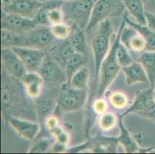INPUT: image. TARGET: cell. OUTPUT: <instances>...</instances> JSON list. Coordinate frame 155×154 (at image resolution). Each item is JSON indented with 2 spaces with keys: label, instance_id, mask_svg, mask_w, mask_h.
I'll use <instances>...</instances> for the list:
<instances>
[{
  "label": "cell",
  "instance_id": "cell-1",
  "mask_svg": "<svg viewBox=\"0 0 155 154\" xmlns=\"http://www.w3.org/2000/svg\"><path fill=\"white\" fill-rule=\"evenodd\" d=\"M1 80V105L4 119L6 120L9 116H23L29 105L21 80L11 76L2 67Z\"/></svg>",
  "mask_w": 155,
  "mask_h": 154
},
{
  "label": "cell",
  "instance_id": "cell-2",
  "mask_svg": "<svg viewBox=\"0 0 155 154\" xmlns=\"http://www.w3.org/2000/svg\"><path fill=\"white\" fill-rule=\"evenodd\" d=\"M117 37L114 40V44L110 46L109 53L107 55L101 64L99 76L100 81L98 89H97V96L100 97L105 94L106 91L108 90L114 80L116 79L120 70L121 69L117 59V49L120 42L121 25H120Z\"/></svg>",
  "mask_w": 155,
  "mask_h": 154
},
{
  "label": "cell",
  "instance_id": "cell-3",
  "mask_svg": "<svg viewBox=\"0 0 155 154\" xmlns=\"http://www.w3.org/2000/svg\"><path fill=\"white\" fill-rule=\"evenodd\" d=\"M96 1L97 0L64 1L62 5L64 21L70 20L72 24L77 25L86 30Z\"/></svg>",
  "mask_w": 155,
  "mask_h": 154
},
{
  "label": "cell",
  "instance_id": "cell-4",
  "mask_svg": "<svg viewBox=\"0 0 155 154\" xmlns=\"http://www.w3.org/2000/svg\"><path fill=\"white\" fill-rule=\"evenodd\" d=\"M112 33V24L110 22L109 19H105L100 23L98 31L92 40L96 78L99 76L101 64L110 49V39Z\"/></svg>",
  "mask_w": 155,
  "mask_h": 154
},
{
  "label": "cell",
  "instance_id": "cell-5",
  "mask_svg": "<svg viewBox=\"0 0 155 154\" xmlns=\"http://www.w3.org/2000/svg\"><path fill=\"white\" fill-rule=\"evenodd\" d=\"M125 9L124 5L121 0H97L86 32H90L97 24H100L105 19L120 15L125 12Z\"/></svg>",
  "mask_w": 155,
  "mask_h": 154
},
{
  "label": "cell",
  "instance_id": "cell-6",
  "mask_svg": "<svg viewBox=\"0 0 155 154\" xmlns=\"http://www.w3.org/2000/svg\"><path fill=\"white\" fill-rule=\"evenodd\" d=\"M87 99V90H78L65 83L59 93L57 106L59 112H73L82 108Z\"/></svg>",
  "mask_w": 155,
  "mask_h": 154
},
{
  "label": "cell",
  "instance_id": "cell-7",
  "mask_svg": "<svg viewBox=\"0 0 155 154\" xmlns=\"http://www.w3.org/2000/svg\"><path fill=\"white\" fill-rule=\"evenodd\" d=\"M38 73L50 88H58L67 83L65 69L48 53Z\"/></svg>",
  "mask_w": 155,
  "mask_h": 154
},
{
  "label": "cell",
  "instance_id": "cell-8",
  "mask_svg": "<svg viewBox=\"0 0 155 154\" xmlns=\"http://www.w3.org/2000/svg\"><path fill=\"white\" fill-rule=\"evenodd\" d=\"M43 4L39 0H2V11L34 19Z\"/></svg>",
  "mask_w": 155,
  "mask_h": 154
},
{
  "label": "cell",
  "instance_id": "cell-9",
  "mask_svg": "<svg viewBox=\"0 0 155 154\" xmlns=\"http://www.w3.org/2000/svg\"><path fill=\"white\" fill-rule=\"evenodd\" d=\"M50 26L38 25L34 29L24 33L23 47L44 49L52 44L54 39Z\"/></svg>",
  "mask_w": 155,
  "mask_h": 154
},
{
  "label": "cell",
  "instance_id": "cell-10",
  "mask_svg": "<svg viewBox=\"0 0 155 154\" xmlns=\"http://www.w3.org/2000/svg\"><path fill=\"white\" fill-rule=\"evenodd\" d=\"M34 19L17 14L6 13L2 11L1 15V28L17 33H26L37 26Z\"/></svg>",
  "mask_w": 155,
  "mask_h": 154
},
{
  "label": "cell",
  "instance_id": "cell-11",
  "mask_svg": "<svg viewBox=\"0 0 155 154\" xmlns=\"http://www.w3.org/2000/svg\"><path fill=\"white\" fill-rule=\"evenodd\" d=\"M19 56L27 72H38L41 66L47 52L44 49L17 46L12 48Z\"/></svg>",
  "mask_w": 155,
  "mask_h": 154
},
{
  "label": "cell",
  "instance_id": "cell-12",
  "mask_svg": "<svg viewBox=\"0 0 155 154\" xmlns=\"http://www.w3.org/2000/svg\"><path fill=\"white\" fill-rule=\"evenodd\" d=\"M120 25V42L127 49L134 52H137V53L144 52L145 48H146L144 39L137 30L127 23L124 15L123 16V19L121 21Z\"/></svg>",
  "mask_w": 155,
  "mask_h": 154
},
{
  "label": "cell",
  "instance_id": "cell-13",
  "mask_svg": "<svg viewBox=\"0 0 155 154\" xmlns=\"http://www.w3.org/2000/svg\"><path fill=\"white\" fill-rule=\"evenodd\" d=\"M1 61L2 67L18 80H21L22 76L27 73L21 59L12 48H2Z\"/></svg>",
  "mask_w": 155,
  "mask_h": 154
},
{
  "label": "cell",
  "instance_id": "cell-14",
  "mask_svg": "<svg viewBox=\"0 0 155 154\" xmlns=\"http://www.w3.org/2000/svg\"><path fill=\"white\" fill-rule=\"evenodd\" d=\"M5 121L9 123L19 136L27 140L34 139L40 130L39 123L32 122L21 117L9 116Z\"/></svg>",
  "mask_w": 155,
  "mask_h": 154
},
{
  "label": "cell",
  "instance_id": "cell-15",
  "mask_svg": "<svg viewBox=\"0 0 155 154\" xmlns=\"http://www.w3.org/2000/svg\"><path fill=\"white\" fill-rule=\"evenodd\" d=\"M55 89L56 88H53L51 93H48L42 97L39 96L38 98L35 99V110L39 123H44L45 120L52 115L56 109L59 94L57 96L54 95L53 93Z\"/></svg>",
  "mask_w": 155,
  "mask_h": 154
},
{
  "label": "cell",
  "instance_id": "cell-16",
  "mask_svg": "<svg viewBox=\"0 0 155 154\" xmlns=\"http://www.w3.org/2000/svg\"><path fill=\"white\" fill-rule=\"evenodd\" d=\"M25 92L32 99H36L41 95L44 80L38 72H27L21 79Z\"/></svg>",
  "mask_w": 155,
  "mask_h": 154
},
{
  "label": "cell",
  "instance_id": "cell-17",
  "mask_svg": "<svg viewBox=\"0 0 155 154\" xmlns=\"http://www.w3.org/2000/svg\"><path fill=\"white\" fill-rule=\"evenodd\" d=\"M154 100L153 97V88L150 86L149 88L144 90H140L136 93L133 103L124 113L121 117H124L130 113L138 114L140 111L148 106L151 102Z\"/></svg>",
  "mask_w": 155,
  "mask_h": 154
},
{
  "label": "cell",
  "instance_id": "cell-18",
  "mask_svg": "<svg viewBox=\"0 0 155 154\" xmlns=\"http://www.w3.org/2000/svg\"><path fill=\"white\" fill-rule=\"evenodd\" d=\"M127 86L130 87L137 83H149L148 77L141 63L133 62L130 65L122 68Z\"/></svg>",
  "mask_w": 155,
  "mask_h": 154
},
{
  "label": "cell",
  "instance_id": "cell-19",
  "mask_svg": "<svg viewBox=\"0 0 155 154\" xmlns=\"http://www.w3.org/2000/svg\"><path fill=\"white\" fill-rule=\"evenodd\" d=\"M85 31V29L80 28L77 25L72 24L70 35L67 39L77 53L87 56L88 51Z\"/></svg>",
  "mask_w": 155,
  "mask_h": 154
},
{
  "label": "cell",
  "instance_id": "cell-20",
  "mask_svg": "<svg viewBox=\"0 0 155 154\" xmlns=\"http://www.w3.org/2000/svg\"><path fill=\"white\" fill-rule=\"evenodd\" d=\"M128 15H129L128 12L125 10L124 16L127 23L137 30L144 39L146 43L145 51H150V52L155 51V31L149 28L147 25H141L137 22H133L129 19Z\"/></svg>",
  "mask_w": 155,
  "mask_h": 154
},
{
  "label": "cell",
  "instance_id": "cell-21",
  "mask_svg": "<svg viewBox=\"0 0 155 154\" xmlns=\"http://www.w3.org/2000/svg\"><path fill=\"white\" fill-rule=\"evenodd\" d=\"M119 127L120 129V133L117 137H116V139L118 143H120L123 146L125 152L127 153H134V152L140 151L137 142L135 140L130 133L127 129V127L124 124L123 120L121 116L120 117L119 120Z\"/></svg>",
  "mask_w": 155,
  "mask_h": 154
},
{
  "label": "cell",
  "instance_id": "cell-22",
  "mask_svg": "<svg viewBox=\"0 0 155 154\" xmlns=\"http://www.w3.org/2000/svg\"><path fill=\"white\" fill-rule=\"evenodd\" d=\"M51 54H50L53 59L58 62L63 68L67 64L70 57L76 53V51L70 45L68 39H63V42L57 46H55L50 49Z\"/></svg>",
  "mask_w": 155,
  "mask_h": 154
},
{
  "label": "cell",
  "instance_id": "cell-23",
  "mask_svg": "<svg viewBox=\"0 0 155 154\" xmlns=\"http://www.w3.org/2000/svg\"><path fill=\"white\" fill-rule=\"evenodd\" d=\"M128 13L133 16L135 22L141 25H147L145 8L143 0H121Z\"/></svg>",
  "mask_w": 155,
  "mask_h": 154
},
{
  "label": "cell",
  "instance_id": "cell-24",
  "mask_svg": "<svg viewBox=\"0 0 155 154\" xmlns=\"http://www.w3.org/2000/svg\"><path fill=\"white\" fill-rule=\"evenodd\" d=\"M87 56L77 52L69 59L64 68L67 76V84L70 83L73 75L80 69H81L83 66H87Z\"/></svg>",
  "mask_w": 155,
  "mask_h": 154
},
{
  "label": "cell",
  "instance_id": "cell-25",
  "mask_svg": "<svg viewBox=\"0 0 155 154\" xmlns=\"http://www.w3.org/2000/svg\"><path fill=\"white\" fill-rule=\"evenodd\" d=\"M146 71L149 80V85L151 87L155 86V51H144L138 59Z\"/></svg>",
  "mask_w": 155,
  "mask_h": 154
},
{
  "label": "cell",
  "instance_id": "cell-26",
  "mask_svg": "<svg viewBox=\"0 0 155 154\" xmlns=\"http://www.w3.org/2000/svg\"><path fill=\"white\" fill-rule=\"evenodd\" d=\"M24 33H17L5 29L1 30V46L2 48H13L22 46Z\"/></svg>",
  "mask_w": 155,
  "mask_h": 154
},
{
  "label": "cell",
  "instance_id": "cell-27",
  "mask_svg": "<svg viewBox=\"0 0 155 154\" xmlns=\"http://www.w3.org/2000/svg\"><path fill=\"white\" fill-rule=\"evenodd\" d=\"M90 75L91 72L89 68L87 66H83L73 75L68 85L78 90H86L88 87Z\"/></svg>",
  "mask_w": 155,
  "mask_h": 154
},
{
  "label": "cell",
  "instance_id": "cell-28",
  "mask_svg": "<svg viewBox=\"0 0 155 154\" xmlns=\"http://www.w3.org/2000/svg\"><path fill=\"white\" fill-rule=\"evenodd\" d=\"M119 123V119L117 116L114 113L105 112L100 115L98 119V124L102 130L108 131L114 129L117 124Z\"/></svg>",
  "mask_w": 155,
  "mask_h": 154
},
{
  "label": "cell",
  "instance_id": "cell-29",
  "mask_svg": "<svg viewBox=\"0 0 155 154\" xmlns=\"http://www.w3.org/2000/svg\"><path fill=\"white\" fill-rule=\"evenodd\" d=\"M116 55L117 62L121 68L129 66L134 62L132 57L128 53L127 48L121 42H120L119 45L117 46Z\"/></svg>",
  "mask_w": 155,
  "mask_h": 154
},
{
  "label": "cell",
  "instance_id": "cell-30",
  "mask_svg": "<svg viewBox=\"0 0 155 154\" xmlns=\"http://www.w3.org/2000/svg\"><path fill=\"white\" fill-rule=\"evenodd\" d=\"M50 29L55 38L63 40L69 37L71 25H68L62 22V23L56 24V25H52L50 26Z\"/></svg>",
  "mask_w": 155,
  "mask_h": 154
},
{
  "label": "cell",
  "instance_id": "cell-31",
  "mask_svg": "<svg viewBox=\"0 0 155 154\" xmlns=\"http://www.w3.org/2000/svg\"><path fill=\"white\" fill-rule=\"evenodd\" d=\"M110 102L115 109L121 110L127 106L128 98L126 94L121 92H114L110 95Z\"/></svg>",
  "mask_w": 155,
  "mask_h": 154
},
{
  "label": "cell",
  "instance_id": "cell-32",
  "mask_svg": "<svg viewBox=\"0 0 155 154\" xmlns=\"http://www.w3.org/2000/svg\"><path fill=\"white\" fill-rule=\"evenodd\" d=\"M51 146V141L48 138H42L36 141L29 149V152L31 153H41L46 152Z\"/></svg>",
  "mask_w": 155,
  "mask_h": 154
},
{
  "label": "cell",
  "instance_id": "cell-33",
  "mask_svg": "<svg viewBox=\"0 0 155 154\" xmlns=\"http://www.w3.org/2000/svg\"><path fill=\"white\" fill-rule=\"evenodd\" d=\"M50 132L54 136L57 142L68 145L69 142H70V136L63 129V127L59 125L58 126H56Z\"/></svg>",
  "mask_w": 155,
  "mask_h": 154
},
{
  "label": "cell",
  "instance_id": "cell-34",
  "mask_svg": "<svg viewBox=\"0 0 155 154\" xmlns=\"http://www.w3.org/2000/svg\"><path fill=\"white\" fill-rule=\"evenodd\" d=\"M93 110H94V113L96 114L101 115V114L107 112V102L104 99H98V100H95L94 102V103H93Z\"/></svg>",
  "mask_w": 155,
  "mask_h": 154
},
{
  "label": "cell",
  "instance_id": "cell-35",
  "mask_svg": "<svg viewBox=\"0 0 155 154\" xmlns=\"http://www.w3.org/2000/svg\"><path fill=\"white\" fill-rule=\"evenodd\" d=\"M45 126L46 127V129H49V131L52 130L56 126H58L60 125L59 123V120L56 116L50 115V116H48L47 118L44 121Z\"/></svg>",
  "mask_w": 155,
  "mask_h": 154
},
{
  "label": "cell",
  "instance_id": "cell-36",
  "mask_svg": "<svg viewBox=\"0 0 155 154\" xmlns=\"http://www.w3.org/2000/svg\"><path fill=\"white\" fill-rule=\"evenodd\" d=\"M145 16L147 19V25L149 28L155 31V14L149 12H145Z\"/></svg>",
  "mask_w": 155,
  "mask_h": 154
},
{
  "label": "cell",
  "instance_id": "cell-37",
  "mask_svg": "<svg viewBox=\"0 0 155 154\" xmlns=\"http://www.w3.org/2000/svg\"><path fill=\"white\" fill-rule=\"evenodd\" d=\"M67 146L66 144L61 143L60 142H57L56 141V143H54L53 145H52L51 147V151L53 152H63L67 150Z\"/></svg>",
  "mask_w": 155,
  "mask_h": 154
},
{
  "label": "cell",
  "instance_id": "cell-38",
  "mask_svg": "<svg viewBox=\"0 0 155 154\" xmlns=\"http://www.w3.org/2000/svg\"><path fill=\"white\" fill-rule=\"evenodd\" d=\"M145 10L155 14V0H143Z\"/></svg>",
  "mask_w": 155,
  "mask_h": 154
},
{
  "label": "cell",
  "instance_id": "cell-39",
  "mask_svg": "<svg viewBox=\"0 0 155 154\" xmlns=\"http://www.w3.org/2000/svg\"><path fill=\"white\" fill-rule=\"evenodd\" d=\"M153 97H154V100H155V86L153 87Z\"/></svg>",
  "mask_w": 155,
  "mask_h": 154
},
{
  "label": "cell",
  "instance_id": "cell-40",
  "mask_svg": "<svg viewBox=\"0 0 155 154\" xmlns=\"http://www.w3.org/2000/svg\"><path fill=\"white\" fill-rule=\"evenodd\" d=\"M62 1H68V0H62Z\"/></svg>",
  "mask_w": 155,
  "mask_h": 154
},
{
  "label": "cell",
  "instance_id": "cell-41",
  "mask_svg": "<svg viewBox=\"0 0 155 154\" xmlns=\"http://www.w3.org/2000/svg\"><path fill=\"white\" fill-rule=\"evenodd\" d=\"M154 122H155V121H154Z\"/></svg>",
  "mask_w": 155,
  "mask_h": 154
}]
</instances>
